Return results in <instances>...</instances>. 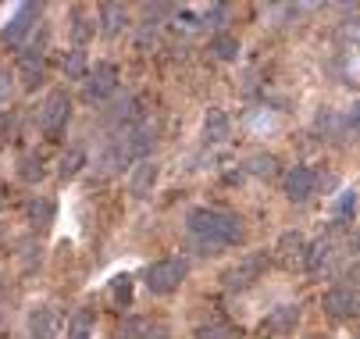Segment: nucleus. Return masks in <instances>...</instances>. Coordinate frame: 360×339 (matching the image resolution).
<instances>
[{"mask_svg": "<svg viewBox=\"0 0 360 339\" xmlns=\"http://www.w3.org/2000/svg\"><path fill=\"white\" fill-rule=\"evenodd\" d=\"M229 132H232V122H229V115L225 111H207V118H203V136H207L211 143H221V139H229Z\"/></svg>", "mask_w": 360, "mask_h": 339, "instance_id": "nucleus-18", "label": "nucleus"}, {"mask_svg": "<svg viewBox=\"0 0 360 339\" xmlns=\"http://www.w3.org/2000/svg\"><path fill=\"white\" fill-rule=\"evenodd\" d=\"M61 68H65V79H89V58H86L82 46L68 51V58H65Z\"/></svg>", "mask_w": 360, "mask_h": 339, "instance_id": "nucleus-22", "label": "nucleus"}, {"mask_svg": "<svg viewBox=\"0 0 360 339\" xmlns=\"http://www.w3.org/2000/svg\"><path fill=\"white\" fill-rule=\"evenodd\" d=\"M211 51H214V58H221V61H236V58H239V39H236L232 32H218V36L211 39Z\"/></svg>", "mask_w": 360, "mask_h": 339, "instance_id": "nucleus-24", "label": "nucleus"}, {"mask_svg": "<svg viewBox=\"0 0 360 339\" xmlns=\"http://www.w3.org/2000/svg\"><path fill=\"white\" fill-rule=\"evenodd\" d=\"M125 161H129L125 151L118 147V143H111V147H104V151L96 154V175H104V179H108V175H115Z\"/></svg>", "mask_w": 360, "mask_h": 339, "instance_id": "nucleus-19", "label": "nucleus"}, {"mask_svg": "<svg viewBox=\"0 0 360 339\" xmlns=\"http://www.w3.org/2000/svg\"><path fill=\"white\" fill-rule=\"evenodd\" d=\"M93 32H96V22H89V18H82V15L75 11V22H72V36H75V43L82 46Z\"/></svg>", "mask_w": 360, "mask_h": 339, "instance_id": "nucleus-30", "label": "nucleus"}, {"mask_svg": "<svg viewBox=\"0 0 360 339\" xmlns=\"http://www.w3.org/2000/svg\"><path fill=\"white\" fill-rule=\"evenodd\" d=\"M72 118V96L65 89H50L46 93V101L39 104V129L50 136V139H58L61 129L68 125Z\"/></svg>", "mask_w": 360, "mask_h": 339, "instance_id": "nucleus-3", "label": "nucleus"}, {"mask_svg": "<svg viewBox=\"0 0 360 339\" xmlns=\"http://www.w3.org/2000/svg\"><path fill=\"white\" fill-rule=\"evenodd\" d=\"M314 189H318V175L307 168V165H296V168L285 175V197H289L292 204L311 200V197H314Z\"/></svg>", "mask_w": 360, "mask_h": 339, "instance_id": "nucleus-8", "label": "nucleus"}, {"mask_svg": "<svg viewBox=\"0 0 360 339\" xmlns=\"http://www.w3.org/2000/svg\"><path fill=\"white\" fill-rule=\"evenodd\" d=\"M264 268H268V257H264V254H250V257H243L239 264L225 268V271H221V282H225L229 289H246V286H253L257 279H261Z\"/></svg>", "mask_w": 360, "mask_h": 339, "instance_id": "nucleus-6", "label": "nucleus"}, {"mask_svg": "<svg viewBox=\"0 0 360 339\" xmlns=\"http://www.w3.org/2000/svg\"><path fill=\"white\" fill-rule=\"evenodd\" d=\"M196 339H236V328L225 321H203L196 325Z\"/></svg>", "mask_w": 360, "mask_h": 339, "instance_id": "nucleus-28", "label": "nucleus"}, {"mask_svg": "<svg viewBox=\"0 0 360 339\" xmlns=\"http://www.w3.org/2000/svg\"><path fill=\"white\" fill-rule=\"evenodd\" d=\"M186 225L200 239L203 254H218L221 247H236V243H243V236H246V229H243V222L236 215L214 211V207H193L186 215Z\"/></svg>", "mask_w": 360, "mask_h": 339, "instance_id": "nucleus-1", "label": "nucleus"}, {"mask_svg": "<svg viewBox=\"0 0 360 339\" xmlns=\"http://www.w3.org/2000/svg\"><path fill=\"white\" fill-rule=\"evenodd\" d=\"M36 22H39V4H18V11L8 18V25L0 29V39H4V46H18L25 43V36L36 29Z\"/></svg>", "mask_w": 360, "mask_h": 339, "instance_id": "nucleus-5", "label": "nucleus"}, {"mask_svg": "<svg viewBox=\"0 0 360 339\" xmlns=\"http://www.w3.org/2000/svg\"><path fill=\"white\" fill-rule=\"evenodd\" d=\"M296 325H300V307H296V304H282V307H275V311L264 318L261 328H264L268 335H289Z\"/></svg>", "mask_w": 360, "mask_h": 339, "instance_id": "nucleus-13", "label": "nucleus"}, {"mask_svg": "<svg viewBox=\"0 0 360 339\" xmlns=\"http://www.w3.org/2000/svg\"><path fill=\"white\" fill-rule=\"evenodd\" d=\"M115 89H118V65H115V61H100V65L89 72V79H86L82 101H86V104H104Z\"/></svg>", "mask_w": 360, "mask_h": 339, "instance_id": "nucleus-4", "label": "nucleus"}, {"mask_svg": "<svg viewBox=\"0 0 360 339\" xmlns=\"http://www.w3.org/2000/svg\"><path fill=\"white\" fill-rule=\"evenodd\" d=\"M332 257V239H318L314 247H307V268L311 271H321Z\"/></svg>", "mask_w": 360, "mask_h": 339, "instance_id": "nucleus-26", "label": "nucleus"}, {"mask_svg": "<svg viewBox=\"0 0 360 339\" xmlns=\"http://www.w3.org/2000/svg\"><path fill=\"white\" fill-rule=\"evenodd\" d=\"M96 22H100V32H104L108 39H115V36L125 29V22H129V11H125L122 4H100V11H96Z\"/></svg>", "mask_w": 360, "mask_h": 339, "instance_id": "nucleus-14", "label": "nucleus"}, {"mask_svg": "<svg viewBox=\"0 0 360 339\" xmlns=\"http://www.w3.org/2000/svg\"><path fill=\"white\" fill-rule=\"evenodd\" d=\"M186 271H189L186 261H179V257H165V261H158V264H150V268H146V289H150L153 297H168V293H175V289L182 286Z\"/></svg>", "mask_w": 360, "mask_h": 339, "instance_id": "nucleus-2", "label": "nucleus"}, {"mask_svg": "<svg viewBox=\"0 0 360 339\" xmlns=\"http://www.w3.org/2000/svg\"><path fill=\"white\" fill-rule=\"evenodd\" d=\"M43 75H46L43 54H39V51H22V54H18V79H22V86L32 93V89H39Z\"/></svg>", "mask_w": 360, "mask_h": 339, "instance_id": "nucleus-11", "label": "nucleus"}, {"mask_svg": "<svg viewBox=\"0 0 360 339\" xmlns=\"http://www.w3.org/2000/svg\"><path fill=\"white\" fill-rule=\"evenodd\" d=\"M356 39H360V32H356Z\"/></svg>", "mask_w": 360, "mask_h": 339, "instance_id": "nucleus-34", "label": "nucleus"}, {"mask_svg": "<svg viewBox=\"0 0 360 339\" xmlns=\"http://www.w3.org/2000/svg\"><path fill=\"white\" fill-rule=\"evenodd\" d=\"M54 211H58V204L50 200V197H36V200L25 204V222L32 229H46L50 222H54Z\"/></svg>", "mask_w": 360, "mask_h": 339, "instance_id": "nucleus-15", "label": "nucleus"}, {"mask_svg": "<svg viewBox=\"0 0 360 339\" xmlns=\"http://www.w3.org/2000/svg\"><path fill=\"white\" fill-rule=\"evenodd\" d=\"M321 307H325V314H328V318H335V321H346V318H353V314L360 311V297L353 293V289L339 286V289H328V293H325Z\"/></svg>", "mask_w": 360, "mask_h": 339, "instance_id": "nucleus-7", "label": "nucleus"}, {"mask_svg": "<svg viewBox=\"0 0 360 339\" xmlns=\"http://www.w3.org/2000/svg\"><path fill=\"white\" fill-rule=\"evenodd\" d=\"M82 165H86V154H82V151H68V154L61 158V165H58V175H61V182L75 179V175L82 172Z\"/></svg>", "mask_w": 360, "mask_h": 339, "instance_id": "nucleus-27", "label": "nucleus"}, {"mask_svg": "<svg viewBox=\"0 0 360 339\" xmlns=\"http://www.w3.org/2000/svg\"><path fill=\"white\" fill-rule=\"evenodd\" d=\"M139 115V108H136V96H122V101H115L108 111H104V118L111 122V125H125L129 129V122Z\"/></svg>", "mask_w": 360, "mask_h": 339, "instance_id": "nucleus-20", "label": "nucleus"}, {"mask_svg": "<svg viewBox=\"0 0 360 339\" xmlns=\"http://www.w3.org/2000/svg\"><path fill=\"white\" fill-rule=\"evenodd\" d=\"M61 335V314L54 307H32L29 311V339H58Z\"/></svg>", "mask_w": 360, "mask_h": 339, "instance_id": "nucleus-9", "label": "nucleus"}, {"mask_svg": "<svg viewBox=\"0 0 360 339\" xmlns=\"http://www.w3.org/2000/svg\"><path fill=\"white\" fill-rule=\"evenodd\" d=\"M153 139H158V136H153V129L150 125H129L125 129V139L118 143V147L125 151V158L132 161H146V154L153 151Z\"/></svg>", "mask_w": 360, "mask_h": 339, "instance_id": "nucleus-10", "label": "nucleus"}, {"mask_svg": "<svg viewBox=\"0 0 360 339\" xmlns=\"http://www.w3.org/2000/svg\"><path fill=\"white\" fill-rule=\"evenodd\" d=\"M246 172L257 175V179H275L278 175V158L275 154H253L246 161Z\"/></svg>", "mask_w": 360, "mask_h": 339, "instance_id": "nucleus-21", "label": "nucleus"}, {"mask_svg": "<svg viewBox=\"0 0 360 339\" xmlns=\"http://www.w3.org/2000/svg\"><path fill=\"white\" fill-rule=\"evenodd\" d=\"M111 300H115L118 307H129V304H132V275H129V271H122V275L111 279Z\"/></svg>", "mask_w": 360, "mask_h": 339, "instance_id": "nucleus-25", "label": "nucleus"}, {"mask_svg": "<svg viewBox=\"0 0 360 339\" xmlns=\"http://www.w3.org/2000/svg\"><path fill=\"white\" fill-rule=\"evenodd\" d=\"M278 257L285 261V264H296V261H307V239L300 236V232H282V239H278Z\"/></svg>", "mask_w": 360, "mask_h": 339, "instance_id": "nucleus-16", "label": "nucleus"}, {"mask_svg": "<svg viewBox=\"0 0 360 339\" xmlns=\"http://www.w3.org/2000/svg\"><path fill=\"white\" fill-rule=\"evenodd\" d=\"M8 96H11V75H8V72H0V108L8 104Z\"/></svg>", "mask_w": 360, "mask_h": 339, "instance_id": "nucleus-32", "label": "nucleus"}, {"mask_svg": "<svg viewBox=\"0 0 360 339\" xmlns=\"http://www.w3.org/2000/svg\"><path fill=\"white\" fill-rule=\"evenodd\" d=\"M43 175H46V168H43V158L39 154H22L18 158V179L22 182H32L36 186Z\"/></svg>", "mask_w": 360, "mask_h": 339, "instance_id": "nucleus-23", "label": "nucleus"}, {"mask_svg": "<svg viewBox=\"0 0 360 339\" xmlns=\"http://www.w3.org/2000/svg\"><path fill=\"white\" fill-rule=\"evenodd\" d=\"M96 332V311L93 307H79L68 318V339H89Z\"/></svg>", "mask_w": 360, "mask_h": 339, "instance_id": "nucleus-17", "label": "nucleus"}, {"mask_svg": "<svg viewBox=\"0 0 360 339\" xmlns=\"http://www.w3.org/2000/svg\"><path fill=\"white\" fill-rule=\"evenodd\" d=\"M158 175H161V168H158V161H136V168H132V175H129V193L132 197H146V193L158 186Z\"/></svg>", "mask_w": 360, "mask_h": 339, "instance_id": "nucleus-12", "label": "nucleus"}, {"mask_svg": "<svg viewBox=\"0 0 360 339\" xmlns=\"http://www.w3.org/2000/svg\"><path fill=\"white\" fill-rule=\"evenodd\" d=\"M353 211H356V193H353V189H342V193H339V200H335V218L346 222Z\"/></svg>", "mask_w": 360, "mask_h": 339, "instance_id": "nucleus-29", "label": "nucleus"}, {"mask_svg": "<svg viewBox=\"0 0 360 339\" xmlns=\"http://www.w3.org/2000/svg\"><path fill=\"white\" fill-rule=\"evenodd\" d=\"M0 335H4V311H0Z\"/></svg>", "mask_w": 360, "mask_h": 339, "instance_id": "nucleus-33", "label": "nucleus"}, {"mask_svg": "<svg viewBox=\"0 0 360 339\" xmlns=\"http://www.w3.org/2000/svg\"><path fill=\"white\" fill-rule=\"evenodd\" d=\"M118 335H122V339H139V335H146V321H143V318H129Z\"/></svg>", "mask_w": 360, "mask_h": 339, "instance_id": "nucleus-31", "label": "nucleus"}]
</instances>
